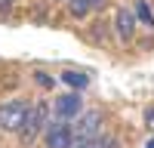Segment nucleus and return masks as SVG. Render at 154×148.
<instances>
[{"mask_svg": "<svg viewBox=\"0 0 154 148\" xmlns=\"http://www.w3.org/2000/svg\"><path fill=\"white\" fill-rule=\"evenodd\" d=\"M53 111H56L59 120H71V117H77V114L83 111V99H80V93H65V96H59L56 102H53Z\"/></svg>", "mask_w": 154, "mask_h": 148, "instance_id": "39448f33", "label": "nucleus"}, {"mask_svg": "<svg viewBox=\"0 0 154 148\" xmlns=\"http://www.w3.org/2000/svg\"><path fill=\"white\" fill-rule=\"evenodd\" d=\"M43 123H46V108H43V105H34V108L28 111V117H25L22 130H19L22 142H25V145H31V142L37 139V133L43 130Z\"/></svg>", "mask_w": 154, "mask_h": 148, "instance_id": "7ed1b4c3", "label": "nucleus"}, {"mask_svg": "<svg viewBox=\"0 0 154 148\" xmlns=\"http://www.w3.org/2000/svg\"><path fill=\"white\" fill-rule=\"evenodd\" d=\"M65 3H68V0H65Z\"/></svg>", "mask_w": 154, "mask_h": 148, "instance_id": "dca6fc26", "label": "nucleus"}, {"mask_svg": "<svg viewBox=\"0 0 154 148\" xmlns=\"http://www.w3.org/2000/svg\"><path fill=\"white\" fill-rule=\"evenodd\" d=\"M105 3H108V0H89V6H93V9H102Z\"/></svg>", "mask_w": 154, "mask_h": 148, "instance_id": "ddd939ff", "label": "nucleus"}, {"mask_svg": "<svg viewBox=\"0 0 154 148\" xmlns=\"http://www.w3.org/2000/svg\"><path fill=\"white\" fill-rule=\"evenodd\" d=\"M145 148H154V139H148V142H145Z\"/></svg>", "mask_w": 154, "mask_h": 148, "instance_id": "2eb2a0df", "label": "nucleus"}, {"mask_svg": "<svg viewBox=\"0 0 154 148\" xmlns=\"http://www.w3.org/2000/svg\"><path fill=\"white\" fill-rule=\"evenodd\" d=\"M74 148H117V139L114 136H96V139H89L83 145H74Z\"/></svg>", "mask_w": 154, "mask_h": 148, "instance_id": "1a4fd4ad", "label": "nucleus"}, {"mask_svg": "<svg viewBox=\"0 0 154 148\" xmlns=\"http://www.w3.org/2000/svg\"><path fill=\"white\" fill-rule=\"evenodd\" d=\"M62 83H68L74 93H80V90L89 86V74H83V71H62Z\"/></svg>", "mask_w": 154, "mask_h": 148, "instance_id": "0eeeda50", "label": "nucleus"}, {"mask_svg": "<svg viewBox=\"0 0 154 148\" xmlns=\"http://www.w3.org/2000/svg\"><path fill=\"white\" fill-rule=\"evenodd\" d=\"M136 12H130L126 6H120L117 9V16H114V28H117V34H120V40L123 43H133V37H136Z\"/></svg>", "mask_w": 154, "mask_h": 148, "instance_id": "423d86ee", "label": "nucleus"}, {"mask_svg": "<svg viewBox=\"0 0 154 148\" xmlns=\"http://www.w3.org/2000/svg\"><path fill=\"white\" fill-rule=\"evenodd\" d=\"M46 148H74V127L68 120H53L46 127Z\"/></svg>", "mask_w": 154, "mask_h": 148, "instance_id": "f03ea898", "label": "nucleus"}, {"mask_svg": "<svg viewBox=\"0 0 154 148\" xmlns=\"http://www.w3.org/2000/svg\"><path fill=\"white\" fill-rule=\"evenodd\" d=\"M99 127H102V114H99V111H86V114L80 117V123L74 127V145H83L89 139H96Z\"/></svg>", "mask_w": 154, "mask_h": 148, "instance_id": "20e7f679", "label": "nucleus"}, {"mask_svg": "<svg viewBox=\"0 0 154 148\" xmlns=\"http://www.w3.org/2000/svg\"><path fill=\"white\" fill-rule=\"evenodd\" d=\"M68 9H71L74 19H86L93 6H89V0H68Z\"/></svg>", "mask_w": 154, "mask_h": 148, "instance_id": "9d476101", "label": "nucleus"}, {"mask_svg": "<svg viewBox=\"0 0 154 148\" xmlns=\"http://www.w3.org/2000/svg\"><path fill=\"white\" fill-rule=\"evenodd\" d=\"M9 3H12V0H0V9H6V6H9Z\"/></svg>", "mask_w": 154, "mask_h": 148, "instance_id": "4468645a", "label": "nucleus"}, {"mask_svg": "<svg viewBox=\"0 0 154 148\" xmlns=\"http://www.w3.org/2000/svg\"><path fill=\"white\" fill-rule=\"evenodd\" d=\"M28 111H31V105L25 102V99H9V102H3L0 105V130L19 133L25 117H28Z\"/></svg>", "mask_w": 154, "mask_h": 148, "instance_id": "f257e3e1", "label": "nucleus"}, {"mask_svg": "<svg viewBox=\"0 0 154 148\" xmlns=\"http://www.w3.org/2000/svg\"><path fill=\"white\" fill-rule=\"evenodd\" d=\"M136 19L145 25V28H154V12L148 6V0H136Z\"/></svg>", "mask_w": 154, "mask_h": 148, "instance_id": "6e6552de", "label": "nucleus"}, {"mask_svg": "<svg viewBox=\"0 0 154 148\" xmlns=\"http://www.w3.org/2000/svg\"><path fill=\"white\" fill-rule=\"evenodd\" d=\"M34 80H37V86H43V90H49V86H53V77H46L43 71H37V74H34Z\"/></svg>", "mask_w": 154, "mask_h": 148, "instance_id": "9b49d317", "label": "nucleus"}, {"mask_svg": "<svg viewBox=\"0 0 154 148\" xmlns=\"http://www.w3.org/2000/svg\"><path fill=\"white\" fill-rule=\"evenodd\" d=\"M145 127L154 130V108H145Z\"/></svg>", "mask_w": 154, "mask_h": 148, "instance_id": "f8f14e48", "label": "nucleus"}]
</instances>
